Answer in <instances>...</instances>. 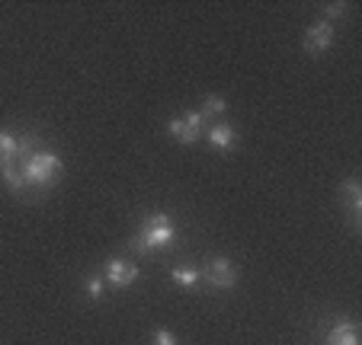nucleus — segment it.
<instances>
[{
  "mask_svg": "<svg viewBox=\"0 0 362 345\" xmlns=\"http://www.w3.org/2000/svg\"><path fill=\"white\" fill-rule=\"evenodd\" d=\"M209 144H212L215 150H234L238 147V131H234L228 122H218L209 128Z\"/></svg>",
  "mask_w": 362,
  "mask_h": 345,
  "instance_id": "8",
  "label": "nucleus"
},
{
  "mask_svg": "<svg viewBox=\"0 0 362 345\" xmlns=\"http://www.w3.org/2000/svg\"><path fill=\"white\" fill-rule=\"evenodd\" d=\"M16 147H20V138L13 131H0V167L16 163Z\"/></svg>",
  "mask_w": 362,
  "mask_h": 345,
  "instance_id": "9",
  "label": "nucleus"
},
{
  "mask_svg": "<svg viewBox=\"0 0 362 345\" xmlns=\"http://www.w3.org/2000/svg\"><path fill=\"white\" fill-rule=\"evenodd\" d=\"M167 128H170V135L177 138V141L196 144L199 138H202V131H205V115L199 112V109H189V112H183V119H173Z\"/></svg>",
  "mask_w": 362,
  "mask_h": 345,
  "instance_id": "3",
  "label": "nucleus"
},
{
  "mask_svg": "<svg viewBox=\"0 0 362 345\" xmlns=\"http://www.w3.org/2000/svg\"><path fill=\"white\" fill-rule=\"evenodd\" d=\"M225 109H228V102L221 99V96H205L199 112H202V115H225Z\"/></svg>",
  "mask_w": 362,
  "mask_h": 345,
  "instance_id": "12",
  "label": "nucleus"
},
{
  "mask_svg": "<svg viewBox=\"0 0 362 345\" xmlns=\"http://www.w3.org/2000/svg\"><path fill=\"white\" fill-rule=\"evenodd\" d=\"M324 345H359V326L353 320H337V326L327 332Z\"/></svg>",
  "mask_w": 362,
  "mask_h": 345,
  "instance_id": "7",
  "label": "nucleus"
},
{
  "mask_svg": "<svg viewBox=\"0 0 362 345\" xmlns=\"http://www.w3.org/2000/svg\"><path fill=\"white\" fill-rule=\"evenodd\" d=\"M0 179H4V183H7L13 192H20L23 186H26V183H23V173H20V167H16V163H7V167H0Z\"/></svg>",
  "mask_w": 362,
  "mask_h": 345,
  "instance_id": "11",
  "label": "nucleus"
},
{
  "mask_svg": "<svg viewBox=\"0 0 362 345\" xmlns=\"http://www.w3.org/2000/svg\"><path fill=\"white\" fill-rule=\"evenodd\" d=\"M23 173V183L33 186V189H48L55 186V179L62 176V157L52 154V150H35L33 157L16 163Z\"/></svg>",
  "mask_w": 362,
  "mask_h": 345,
  "instance_id": "1",
  "label": "nucleus"
},
{
  "mask_svg": "<svg viewBox=\"0 0 362 345\" xmlns=\"http://www.w3.org/2000/svg\"><path fill=\"white\" fill-rule=\"evenodd\" d=\"M170 278H173V284H180V288H196L202 272L192 269V265H177V269H170Z\"/></svg>",
  "mask_w": 362,
  "mask_h": 345,
  "instance_id": "10",
  "label": "nucleus"
},
{
  "mask_svg": "<svg viewBox=\"0 0 362 345\" xmlns=\"http://www.w3.org/2000/svg\"><path fill=\"white\" fill-rule=\"evenodd\" d=\"M330 45H334V26H330L327 20L315 23V26L305 32V52L321 54V52H327Z\"/></svg>",
  "mask_w": 362,
  "mask_h": 345,
  "instance_id": "6",
  "label": "nucleus"
},
{
  "mask_svg": "<svg viewBox=\"0 0 362 345\" xmlns=\"http://www.w3.org/2000/svg\"><path fill=\"white\" fill-rule=\"evenodd\" d=\"M343 10H346V4H330V7H327V16H330V20H340Z\"/></svg>",
  "mask_w": 362,
  "mask_h": 345,
  "instance_id": "15",
  "label": "nucleus"
},
{
  "mask_svg": "<svg viewBox=\"0 0 362 345\" xmlns=\"http://www.w3.org/2000/svg\"><path fill=\"white\" fill-rule=\"evenodd\" d=\"M103 288H106V282H103V278H90V282H87V298L100 301L103 298Z\"/></svg>",
  "mask_w": 362,
  "mask_h": 345,
  "instance_id": "14",
  "label": "nucleus"
},
{
  "mask_svg": "<svg viewBox=\"0 0 362 345\" xmlns=\"http://www.w3.org/2000/svg\"><path fill=\"white\" fill-rule=\"evenodd\" d=\"M106 282L112 288H129L132 282H138V265L129 259H110L106 262Z\"/></svg>",
  "mask_w": 362,
  "mask_h": 345,
  "instance_id": "5",
  "label": "nucleus"
},
{
  "mask_svg": "<svg viewBox=\"0 0 362 345\" xmlns=\"http://www.w3.org/2000/svg\"><path fill=\"white\" fill-rule=\"evenodd\" d=\"M205 278H209V284H212V288L228 291V288H234V284H238L240 272H238V265H234L231 259L218 256V259H212V262L205 265Z\"/></svg>",
  "mask_w": 362,
  "mask_h": 345,
  "instance_id": "4",
  "label": "nucleus"
},
{
  "mask_svg": "<svg viewBox=\"0 0 362 345\" xmlns=\"http://www.w3.org/2000/svg\"><path fill=\"white\" fill-rule=\"evenodd\" d=\"M151 342H154V345H180V342H177V336H173L170 329H154Z\"/></svg>",
  "mask_w": 362,
  "mask_h": 345,
  "instance_id": "13",
  "label": "nucleus"
},
{
  "mask_svg": "<svg viewBox=\"0 0 362 345\" xmlns=\"http://www.w3.org/2000/svg\"><path fill=\"white\" fill-rule=\"evenodd\" d=\"M173 237H177V227H173V221L164 214V211H158V214H148V217H144L141 230H138L135 240H132V250H135V253L164 250V246L173 243Z\"/></svg>",
  "mask_w": 362,
  "mask_h": 345,
  "instance_id": "2",
  "label": "nucleus"
}]
</instances>
